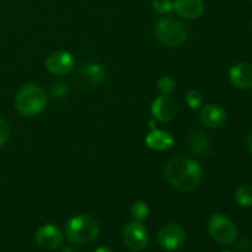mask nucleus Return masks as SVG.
<instances>
[{
  "instance_id": "16",
  "label": "nucleus",
  "mask_w": 252,
  "mask_h": 252,
  "mask_svg": "<svg viewBox=\"0 0 252 252\" xmlns=\"http://www.w3.org/2000/svg\"><path fill=\"white\" fill-rule=\"evenodd\" d=\"M187 143L192 153L199 155H206L209 150V140L202 130L193 129L187 135Z\"/></svg>"
},
{
  "instance_id": "12",
  "label": "nucleus",
  "mask_w": 252,
  "mask_h": 252,
  "mask_svg": "<svg viewBox=\"0 0 252 252\" xmlns=\"http://www.w3.org/2000/svg\"><path fill=\"white\" fill-rule=\"evenodd\" d=\"M199 118H201V122L206 127L218 129V128H221L226 123L228 113L220 106L214 105V103H208V105H206L201 110Z\"/></svg>"
},
{
  "instance_id": "28",
  "label": "nucleus",
  "mask_w": 252,
  "mask_h": 252,
  "mask_svg": "<svg viewBox=\"0 0 252 252\" xmlns=\"http://www.w3.org/2000/svg\"><path fill=\"white\" fill-rule=\"evenodd\" d=\"M221 252H231V251H221Z\"/></svg>"
},
{
  "instance_id": "9",
  "label": "nucleus",
  "mask_w": 252,
  "mask_h": 252,
  "mask_svg": "<svg viewBox=\"0 0 252 252\" xmlns=\"http://www.w3.org/2000/svg\"><path fill=\"white\" fill-rule=\"evenodd\" d=\"M75 66L74 57L66 51H57L49 54L46 59V68L49 73L57 76H64Z\"/></svg>"
},
{
  "instance_id": "17",
  "label": "nucleus",
  "mask_w": 252,
  "mask_h": 252,
  "mask_svg": "<svg viewBox=\"0 0 252 252\" xmlns=\"http://www.w3.org/2000/svg\"><path fill=\"white\" fill-rule=\"evenodd\" d=\"M235 201L245 208L252 207V185H241L235 192Z\"/></svg>"
},
{
  "instance_id": "27",
  "label": "nucleus",
  "mask_w": 252,
  "mask_h": 252,
  "mask_svg": "<svg viewBox=\"0 0 252 252\" xmlns=\"http://www.w3.org/2000/svg\"><path fill=\"white\" fill-rule=\"evenodd\" d=\"M150 127H152V129H155V126H157V123H155V121H150Z\"/></svg>"
},
{
  "instance_id": "4",
  "label": "nucleus",
  "mask_w": 252,
  "mask_h": 252,
  "mask_svg": "<svg viewBox=\"0 0 252 252\" xmlns=\"http://www.w3.org/2000/svg\"><path fill=\"white\" fill-rule=\"evenodd\" d=\"M154 31L158 41L167 48L181 47L189 37V32L184 22L174 17H162L158 20Z\"/></svg>"
},
{
  "instance_id": "15",
  "label": "nucleus",
  "mask_w": 252,
  "mask_h": 252,
  "mask_svg": "<svg viewBox=\"0 0 252 252\" xmlns=\"http://www.w3.org/2000/svg\"><path fill=\"white\" fill-rule=\"evenodd\" d=\"M174 137L169 132L159 129H152V132L145 138V143L148 147L157 152H164L170 149L174 145Z\"/></svg>"
},
{
  "instance_id": "11",
  "label": "nucleus",
  "mask_w": 252,
  "mask_h": 252,
  "mask_svg": "<svg viewBox=\"0 0 252 252\" xmlns=\"http://www.w3.org/2000/svg\"><path fill=\"white\" fill-rule=\"evenodd\" d=\"M176 102L169 95H160L153 101L152 115L154 116V120L160 122H169L176 116Z\"/></svg>"
},
{
  "instance_id": "2",
  "label": "nucleus",
  "mask_w": 252,
  "mask_h": 252,
  "mask_svg": "<svg viewBox=\"0 0 252 252\" xmlns=\"http://www.w3.org/2000/svg\"><path fill=\"white\" fill-rule=\"evenodd\" d=\"M47 95L43 89L36 84H26L22 86L15 97V107L26 117H33L39 115L46 108Z\"/></svg>"
},
{
  "instance_id": "21",
  "label": "nucleus",
  "mask_w": 252,
  "mask_h": 252,
  "mask_svg": "<svg viewBox=\"0 0 252 252\" xmlns=\"http://www.w3.org/2000/svg\"><path fill=\"white\" fill-rule=\"evenodd\" d=\"M153 9L160 15H165L174 9L172 0H153Z\"/></svg>"
},
{
  "instance_id": "18",
  "label": "nucleus",
  "mask_w": 252,
  "mask_h": 252,
  "mask_svg": "<svg viewBox=\"0 0 252 252\" xmlns=\"http://www.w3.org/2000/svg\"><path fill=\"white\" fill-rule=\"evenodd\" d=\"M150 209L148 207V204L145 202L138 201L133 203V206L130 207V216L134 220L137 221H143L149 217Z\"/></svg>"
},
{
  "instance_id": "24",
  "label": "nucleus",
  "mask_w": 252,
  "mask_h": 252,
  "mask_svg": "<svg viewBox=\"0 0 252 252\" xmlns=\"http://www.w3.org/2000/svg\"><path fill=\"white\" fill-rule=\"evenodd\" d=\"M246 145H248V149H249V152L251 153L252 154V133L250 135H249V138H248V142H246Z\"/></svg>"
},
{
  "instance_id": "3",
  "label": "nucleus",
  "mask_w": 252,
  "mask_h": 252,
  "mask_svg": "<svg viewBox=\"0 0 252 252\" xmlns=\"http://www.w3.org/2000/svg\"><path fill=\"white\" fill-rule=\"evenodd\" d=\"M100 226L97 220L90 214H79L73 217L65 225V235L70 243L86 244L97 238Z\"/></svg>"
},
{
  "instance_id": "1",
  "label": "nucleus",
  "mask_w": 252,
  "mask_h": 252,
  "mask_svg": "<svg viewBox=\"0 0 252 252\" xmlns=\"http://www.w3.org/2000/svg\"><path fill=\"white\" fill-rule=\"evenodd\" d=\"M165 177L174 189L182 192L193 191L202 180V169L197 161L186 157H176L165 166Z\"/></svg>"
},
{
  "instance_id": "7",
  "label": "nucleus",
  "mask_w": 252,
  "mask_h": 252,
  "mask_svg": "<svg viewBox=\"0 0 252 252\" xmlns=\"http://www.w3.org/2000/svg\"><path fill=\"white\" fill-rule=\"evenodd\" d=\"M123 240L130 250L142 251L149 243V234L142 221L133 220L123 229Z\"/></svg>"
},
{
  "instance_id": "13",
  "label": "nucleus",
  "mask_w": 252,
  "mask_h": 252,
  "mask_svg": "<svg viewBox=\"0 0 252 252\" xmlns=\"http://www.w3.org/2000/svg\"><path fill=\"white\" fill-rule=\"evenodd\" d=\"M229 80L235 88L241 90L252 89V64L243 62L231 66L229 70Z\"/></svg>"
},
{
  "instance_id": "6",
  "label": "nucleus",
  "mask_w": 252,
  "mask_h": 252,
  "mask_svg": "<svg viewBox=\"0 0 252 252\" xmlns=\"http://www.w3.org/2000/svg\"><path fill=\"white\" fill-rule=\"evenodd\" d=\"M106 79V70L101 64L90 63L83 64L78 69L75 75V83L83 89H94L97 88L100 84L103 83Z\"/></svg>"
},
{
  "instance_id": "30",
  "label": "nucleus",
  "mask_w": 252,
  "mask_h": 252,
  "mask_svg": "<svg viewBox=\"0 0 252 252\" xmlns=\"http://www.w3.org/2000/svg\"><path fill=\"white\" fill-rule=\"evenodd\" d=\"M251 2H252V0H251Z\"/></svg>"
},
{
  "instance_id": "26",
  "label": "nucleus",
  "mask_w": 252,
  "mask_h": 252,
  "mask_svg": "<svg viewBox=\"0 0 252 252\" xmlns=\"http://www.w3.org/2000/svg\"><path fill=\"white\" fill-rule=\"evenodd\" d=\"M62 252H76V251L74 250V248H65Z\"/></svg>"
},
{
  "instance_id": "31",
  "label": "nucleus",
  "mask_w": 252,
  "mask_h": 252,
  "mask_svg": "<svg viewBox=\"0 0 252 252\" xmlns=\"http://www.w3.org/2000/svg\"><path fill=\"white\" fill-rule=\"evenodd\" d=\"M251 96H252V95H251Z\"/></svg>"
},
{
  "instance_id": "10",
  "label": "nucleus",
  "mask_w": 252,
  "mask_h": 252,
  "mask_svg": "<svg viewBox=\"0 0 252 252\" xmlns=\"http://www.w3.org/2000/svg\"><path fill=\"white\" fill-rule=\"evenodd\" d=\"M36 243L44 250H56L63 243V234L57 226L46 224L36 231Z\"/></svg>"
},
{
  "instance_id": "8",
  "label": "nucleus",
  "mask_w": 252,
  "mask_h": 252,
  "mask_svg": "<svg viewBox=\"0 0 252 252\" xmlns=\"http://www.w3.org/2000/svg\"><path fill=\"white\" fill-rule=\"evenodd\" d=\"M186 240V231L181 225L170 223L162 226L158 234V241L162 249L169 251L179 250Z\"/></svg>"
},
{
  "instance_id": "20",
  "label": "nucleus",
  "mask_w": 252,
  "mask_h": 252,
  "mask_svg": "<svg viewBox=\"0 0 252 252\" xmlns=\"http://www.w3.org/2000/svg\"><path fill=\"white\" fill-rule=\"evenodd\" d=\"M186 102L191 110H198L203 103V96L198 90L192 89L186 94Z\"/></svg>"
},
{
  "instance_id": "23",
  "label": "nucleus",
  "mask_w": 252,
  "mask_h": 252,
  "mask_svg": "<svg viewBox=\"0 0 252 252\" xmlns=\"http://www.w3.org/2000/svg\"><path fill=\"white\" fill-rule=\"evenodd\" d=\"M66 93H68V88H66L65 84L57 83L52 86V94L56 97H63L66 95Z\"/></svg>"
},
{
  "instance_id": "19",
  "label": "nucleus",
  "mask_w": 252,
  "mask_h": 252,
  "mask_svg": "<svg viewBox=\"0 0 252 252\" xmlns=\"http://www.w3.org/2000/svg\"><path fill=\"white\" fill-rule=\"evenodd\" d=\"M157 89L160 95H170L176 89V81L171 76H161L157 83Z\"/></svg>"
},
{
  "instance_id": "29",
  "label": "nucleus",
  "mask_w": 252,
  "mask_h": 252,
  "mask_svg": "<svg viewBox=\"0 0 252 252\" xmlns=\"http://www.w3.org/2000/svg\"><path fill=\"white\" fill-rule=\"evenodd\" d=\"M251 26H252V21H251Z\"/></svg>"
},
{
  "instance_id": "14",
  "label": "nucleus",
  "mask_w": 252,
  "mask_h": 252,
  "mask_svg": "<svg viewBox=\"0 0 252 252\" xmlns=\"http://www.w3.org/2000/svg\"><path fill=\"white\" fill-rule=\"evenodd\" d=\"M206 5L203 0H175L174 10L179 16L187 20L198 19L204 12Z\"/></svg>"
},
{
  "instance_id": "5",
  "label": "nucleus",
  "mask_w": 252,
  "mask_h": 252,
  "mask_svg": "<svg viewBox=\"0 0 252 252\" xmlns=\"http://www.w3.org/2000/svg\"><path fill=\"white\" fill-rule=\"evenodd\" d=\"M208 231L212 239L220 245H229L238 238V229L233 221L221 213H216L209 218Z\"/></svg>"
},
{
  "instance_id": "22",
  "label": "nucleus",
  "mask_w": 252,
  "mask_h": 252,
  "mask_svg": "<svg viewBox=\"0 0 252 252\" xmlns=\"http://www.w3.org/2000/svg\"><path fill=\"white\" fill-rule=\"evenodd\" d=\"M10 137V127L4 118L0 117V148L4 147Z\"/></svg>"
},
{
  "instance_id": "25",
  "label": "nucleus",
  "mask_w": 252,
  "mask_h": 252,
  "mask_svg": "<svg viewBox=\"0 0 252 252\" xmlns=\"http://www.w3.org/2000/svg\"><path fill=\"white\" fill-rule=\"evenodd\" d=\"M94 252H112V251H111L108 248H98V249H96Z\"/></svg>"
}]
</instances>
